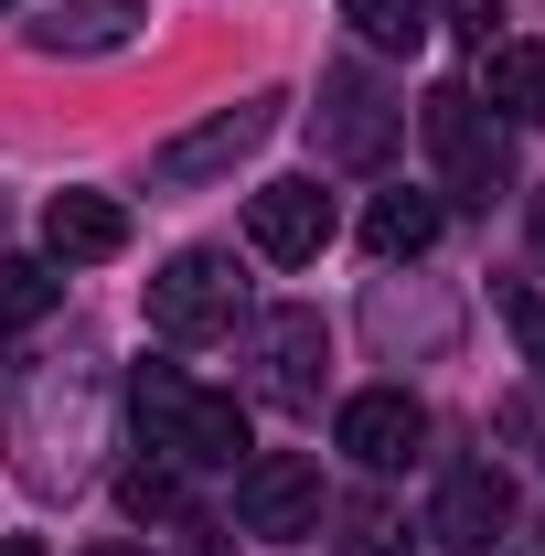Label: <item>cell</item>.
Listing matches in <instances>:
<instances>
[{
  "mask_svg": "<svg viewBox=\"0 0 545 556\" xmlns=\"http://www.w3.org/2000/svg\"><path fill=\"white\" fill-rule=\"evenodd\" d=\"M236 300H246V278L225 247H182L172 268L150 278V332L161 343H214L225 321H236Z\"/></svg>",
  "mask_w": 545,
  "mask_h": 556,
  "instance_id": "cell-1",
  "label": "cell"
},
{
  "mask_svg": "<svg viewBox=\"0 0 545 556\" xmlns=\"http://www.w3.org/2000/svg\"><path fill=\"white\" fill-rule=\"evenodd\" d=\"M417 129H428V150L449 161V193L492 204V193L514 182V150H503V129L481 118V97H471V86H439V97L417 108Z\"/></svg>",
  "mask_w": 545,
  "mask_h": 556,
  "instance_id": "cell-2",
  "label": "cell"
},
{
  "mask_svg": "<svg viewBox=\"0 0 545 556\" xmlns=\"http://www.w3.org/2000/svg\"><path fill=\"white\" fill-rule=\"evenodd\" d=\"M278 129V97H246V108H214L204 129H182V139H161L150 150V182H172V193H193V182H214V172H236L257 139Z\"/></svg>",
  "mask_w": 545,
  "mask_h": 556,
  "instance_id": "cell-3",
  "label": "cell"
},
{
  "mask_svg": "<svg viewBox=\"0 0 545 556\" xmlns=\"http://www.w3.org/2000/svg\"><path fill=\"white\" fill-rule=\"evenodd\" d=\"M236 514H246V535H310L321 525V460L310 450H257L236 471Z\"/></svg>",
  "mask_w": 545,
  "mask_h": 556,
  "instance_id": "cell-4",
  "label": "cell"
},
{
  "mask_svg": "<svg viewBox=\"0 0 545 556\" xmlns=\"http://www.w3.org/2000/svg\"><path fill=\"white\" fill-rule=\"evenodd\" d=\"M150 450H172V460H193V471H236V460L257 450V428H246V407H236V396L182 386V396L161 407V428H150Z\"/></svg>",
  "mask_w": 545,
  "mask_h": 556,
  "instance_id": "cell-5",
  "label": "cell"
},
{
  "mask_svg": "<svg viewBox=\"0 0 545 556\" xmlns=\"http://www.w3.org/2000/svg\"><path fill=\"white\" fill-rule=\"evenodd\" d=\"M428 535L460 546V556H492L514 535V482H503L492 460H460V471L439 482V503H428Z\"/></svg>",
  "mask_w": 545,
  "mask_h": 556,
  "instance_id": "cell-6",
  "label": "cell"
},
{
  "mask_svg": "<svg viewBox=\"0 0 545 556\" xmlns=\"http://www.w3.org/2000/svg\"><path fill=\"white\" fill-rule=\"evenodd\" d=\"M246 247H257L268 268H310V257L332 247V193H321V182H268V193L246 204Z\"/></svg>",
  "mask_w": 545,
  "mask_h": 556,
  "instance_id": "cell-7",
  "label": "cell"
},
{
  "mask_svg": "<svg viewBox=\"0 0 545 556\" xmlns=\"http://www.w3.org/2000/svg\"><path fill=\"white\" fill-rule=\"evenodd\" d=\"M342 450H353L364 471H407L417 450H428V407H417L407 386H375V396L342 407Z\"/></svg>",
  "mask_w": 545,
  "mask_h": 556,
  "instance_id": "cell-8",
  "label": "cell"
},
{
  "mask_svg": "<svg viewBox=\"0 0 545 556\" xmlns=\"http://www.w3.org/2000/svg\"><path fill=\"white\" fill-rule=\"evenodd\" d=\"M321 129H332L342 161H385L396 150V108H385V86L364 65H332L321 75Z\"/></svg>",
  "mask_w": 545,
  "mask_h": 556,
  "instance_id": "cell-9",
  "label": "cell"
},
{
  "mask_svg": "<svg viewBox=\"0 0 545 556\" xmlns=\"http://www.w3.org/2000/svg\"><path fill=\"white\" fill-rule=\"evenodd\" d=\"M43 247H54V268H97V257L129 247V204L118 193H54L43 204Z\"/></svg>",
  "mask_w": 545,
  "mask_h": 556,
  "instance_id": "cell-10",
  "label": "cell"
},
{
  "mask_svg": "<svg viewBox=\"0 0 545 556\" xmlns=\"http://www.w3.org/2000/svg\"><path fill=\"white\" fill-rule=\"evenodd\" d=\"M321 364H332L321 311H268V396L278 407H321Z\"/></svg>",
  "mask_w": 545,
  "mask_h": 556,
  "instance_id": "cell-11",
  "label": "cell"
},
{
  "mask_svg": "<svg viewBox=\"0 0 545 556\" xmlns=\"http://www.w3.org/2000/svg\"><path fill=\"white\" fill-rule=\"evenodd\" d=\"M481 108H503L514 129H545V43H481Z\"/></svg>",
  "mask_w": 545,
  "mask_h": 556,
  "instance_id": "cell-12",
  "label": "cell"
},
{
  "mask_svg": "<svg viewBox=\"0 0 545 556\" xmlns=\"http://www.w3.org/2000/svg\"><path fill=\"white\" fill-rule=\"evenodd\" d=\"M139 43V0H65L54 22H33V54H118Z\"/></svg>",
  "mask_w": 545,
  "mask_h": 556,
  "instance_id": "cell-13",
  "label": "cell"
},
{
  "mask_svg": "<svg viewBox=\"0 0 545 556\" xmlns=\"http://www.w3.org/2000/svg\"><path fill=\"white\" fill-rule=\"evenodd\" d=\"M364 247L396 268V257H428L439 247V193H385V204L364 214Z\"/></svg>",
  "mask_w": 545,
  "mask_h": 556,
  "instance_id": "cell-14",
  "label": "cell"
},
{
  "mask_svg": "<svg viewBox=\"0 0 545 556\" xmlns=\"http://www.w3.org/2000/svg\"><path fill=\"white\" fill-rule=\"evenodd\" d=\"M54 300H65V278L43 268V257H0V332H33Z\"/></svg>",
  "mask_w": 545,
  "mask_h": 556,
  "instance_id": "cell-15",
  "label": "cell"
},
{
  "mask_svg": "<svg viewBox=\"0 0 545 556\" xmlns=\"http://www.w3.org/2000/svg\"><path fill=\"white\" fill-rule=\"evenodd\" d=\"M342 22H353L375 54H407L417 33H428V0H342Z\"/></svg>",
  "mask_w": 545,
  "mask_h": 556,
  "instance_id": "cell-16",
  "label": "cell"
},
{
  "mask_svg": "<svg viewBox=\"0 0 545 556\" xmlns=\"http://www.w3.org/2000/svg\"><path fill=\"white\" fill-rule=\"evenodd\" d=\"M342 556H417L385 503H342Z\"/></svg>",
  "mask_w": 545,
  "mask_h": 556,
  "instance_id": "cell-17",
  "label": "cell"
},
{
  "mask_svg": "<svg viewBox=\"0 0 545 556\" xmlns=\"http://www.w3.org/2000/svg\"><path fill=\"white\" fill-rule=\"evenodd\" d=\"M118 503H129V525H172L182 514V482L161 460H139V471H118Z\"/></svg>",
  "mask_w": 545,
  "mask_h": 556,
  "instance_id": "cell-18",
  "label": "cell"
},
{
  "mask_svg": "<svg viewBox=\"0 0 545 556\" xmlns=\"http://www.w3.org/2000/svg\"><path fill=\"white\" fill-rule=\"evenodd\" d=\"M428 11H439L460 43H492V22H503V0H428Z\"/></svg>",
  "mask_w": 545,
  "mask_h": 556,
  "instance_id": "cell-19",
  "label": "cell"
},
{
  "mask_svg": "<svg viewBox=\"0 0 545 556\" xmlns=\"http://www.w3.org/2000/svg\"><path fill=\"white\" fill-rule=\"evenodd\" d=\"M514 332H524V353L545 364V300H524V311H514Z\"/></svg>",
  "mask_w": 545,
  "mask_h": 556,
  "instance_id": "cell-20",
  "label": "cell"
},
{
  "mask_svg": "<svg viewBox=\"0 0 545 556\" xmlns=\"http://www.w3.org/2000/svg\"><path fill=\"white\" fill-rule=\"evenodd\" d=\"M0 556H43V546H33V535H0Z\"/></svg>",
  "mask_w": 545,
  "mask_h": 556,
  "instance_id": "cell-21",
  "label": "cell"
},
{
  "mask_svg": "<svg viewBox=\"0 0 545 556\" xmlns=\"http://www.w3.org/2000/svg\"><path fill=\"white\" fill-rule=\"evenodd\" d=\"M535 247H545V204H535Z\"/></svg>",
  "mask_w": 545,
  "mask_h": 556,
  "instance_id": "cell-22",
  "label": "cell"
},
{
  "mask_svg": "<svg viewBox=\"0 0 545 556\" xmlns=\"http://www.w3.org/2000/svg\"><path fill=\"white\" fill-rule=\"evenodd\" d=\"M97 556H129V546H97Z\"/></svg>",
  "mask_w": 545,
  "mask_h": 556,
  "instance_id": "cell-23",
  "label": "cell"
},
{
  "mask_svg": "<svg viewBox=\"0 0 545 556\" xmlns=\"http://www.w3.org/2000/svg\"><path fill=\"white\" fill-rule=\"evenodd\" d=\"M193 556H225V546H193Z\"/></svg>",
  "mask_w": 545,
  "mask_h": 556,
  "instance_id": "cell-24",
  "label": "cell"
},
{
  "mask_svg": "<svg viewBox=\"0 0 545 556\" xmlns=\"http://www.w3.org/2000/svg\"><path fill=\"white\" fill-rule=\"evenodd\" d=\"M0 11H11V0H0Z\"/></svg>",
  "mask_w": 545,
  "mask_h": 556,
  "instance_id": "cell-25",
  "label": "cell"
}]
</instances>
